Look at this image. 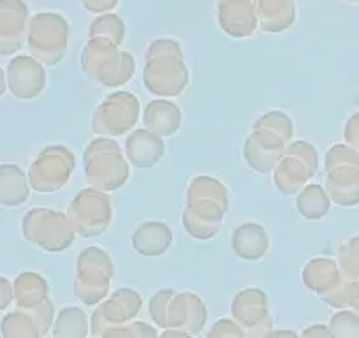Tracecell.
Instances as JSON below:
<instances>
[{"label":"cell","instance_id":"6da1fadb","mask_svg":"<svg viewBox=\"0 0 359 338\" xmlns=\"http://www.w3.org/2000/svg\"><path fill=\"white\" fill-rule=\"evenodd\" d=\"M143 81L148 92L161 97H175L187 88L189 71L176 41L157 39L148 46Z\"/></svg>","mask_w":359,"mask_h":338},{"label":"cell","instance_id":"7a4b0ae2","mask_svg":"<svg viewBox=\"0 0 359 338\" xmlns=\"http://www.w3.org/2000/svg\"><path fill=\"white\" fill-rule=\"evenodd\" d=\"M199 196L189 192V206L185 212V229L198 238H212L219 231V224L227 212V192L220 182L213 178H196L191 184Z\"/></svg>","mask_w":359,"mask_h":338},{"label":"cell","instance_id":"3957f363","mask_svg":"<svg viewBox=\"0 0 359 338\" xmlns=\"http://www.w3.org/2000/svg\"><path fill=\"white\" fill-rule=\"evenodd\" d=\"M81 67L88 78L104 87H120L134 74V58L120 51L118 44L102 37H90L81 53Z\"/></svg>","mask_w":359,"mask_h":338},{"label":"cell","instance_id":"277c9868","mask_svg":"<svg viewBox=\"0 0 359 338\" xmlns=\"http://www.w3.org/2000/svg\"><path fill=\"white\" fill-rule=\"evenodd\" d=\"M71 27L57 13H39L30 20L27 43L32 58L44 65H57L67 53Z\"/></svg>","mask_w":359,"mask_h":338},{"label":"cell","instance_id":"5b68a950","mask_svg":"<svg viewBox=\"0 0 359 338\" xmlns=\"http://www.w3.org/2000/svg\"><path fill=\"white\" fill-rule=\"evenodd\" d=\"M326 187L340 206L359 203V151L347 144H334L326 154Z\"/></svg>","mask_w":359,"mask_h":338},{"label":"cell","instance_id":"8992f818","mask_svg":"<svg viewBox=\"0 0 359 338\" xmlns=\"http://www.w3.org/2000/svg\"><path fill=\"white\" fill-rule=\"evenodd\" d=\"M85 171L90 184L102 191H115L129 178V165L111 140H97L86 148Z\"/></svg>","mask_w":359,"mask_h":338},{"label":"cell","instance_id":"52a82bcc","mask_svg":"<svg viewBox=\"0 0 359 338\" xmlns=\"http://www.w3.org/2000/svg\"><path fill=\"white\" fill-rule=\"evenodd\" d=\"M111 217L109 199L94 189H86L76 196L69 220H71L72 229H76L83 236H97L108 229Z\"/></svg>","mask_w":359,"mask_h":338},{"label":"cell","instance_id":"ba28073f","mask_svg":"<svg viewBox=\"0 0 359 338\" xmlns=\"http://www.w3.org/2000/svg\"><path fill=\"white\" fill-rule=\"evenodd\" d=\"M317 151L306 143H296L278 164L275 184L284 194H294L316 175Z\"/></svg>","mask_w":359,"mask_h":338},{"label":"cell","instance_id":"9c48e42d","mask_svg":"<svg viewBox=\"0 0 359 338\" xmlns=\"http://www.w3.org/2000/svg\"><path fill=\"white\" fill-rule=\"evenodd\" d=\"M140 113V104L136 97L127 92H118L109 95L108 101L102 102L94 115V133L106 136H118L133 129Z\"/></svg>","mask_w":359,"mask_h":338},{"label":"cell","instance_id":"30bf717a","mask_svg":"<svg viewBox=\"0 0 359 338\" xmlns=\"http://www.w3.org/2000/svg\"><path fill=\"white\" fill-rule=\"evenodd\" d=\"M74 155L64 147L48 148L32 165V187L37 191H58L71 178Z\"/></svg>","mask_w":359,"mask_h":338},{"label":"cell","instance_id":"8fae6325","mask_svg":"<svg viewBox=\"0 0 359 338\" xmlns=\"http://www.w3.org/2000/svg\"><path fill=\"white\" fill-rule=\"evenodd\" d=\"M29 32V8L23 0H0V55H13Z\"/></svg>","mask_w":359,"mask_h":338},{"label":"cell","instance_id":"7c38bea8","mask_svg":"<svg viewBox=\"0 0 359 338\" xmlns=\"http://www.w3.org/2000/svg\"><path fill=\"white\" fill-rule=\"evenodd\" d=\"M219 25L227 36L245 39L257 29V0H219Z\"/></svg>","mask_w":359,"mask_h":338},{"label":"cell","instance_id":"4fadbf2b","mask_svg":"<svg viewBox=\"0 0 359 338\" xmlns=\"http://www.w3.org/2000/svg\"><path fill=\"white\" fill-rule=\"evenodd\" d=\"M9 81L13 92L23 99L41 94L46 85V72L43 64L32 57H18L9 64Z\"/></svg>","mask_w":359,"mask_h":338},{"label":"cell","instance_id":"5bb4252c","mask_svg":"<svg viewBox=\"0 0 359 338\" xmlns=\"http://www.w3.org/2000/svg\"><path fill=\"white\" fill-rule=\"evenodd\" d=\"M257 22L262 32H284L296 22L294 0H257Z\"/></svg>","mask_w":359,"mask_h":338},{"label":"cell","instance_id":"9a60e30c","mask_svg":"<svg viewBox=\"0 0 359 338\" xmlns=\"http://www.w3.org/2000/svg\"><path fill=\"white\" fill-rule=\"evenodd\" d=\"M126 151L129 161L137 168H151L161 161L164 154V143L157 134L150 133L148 129L136 130L127 140Z\"/></svg>","mask_w":359,"mask_h":338},{"label":"cell","instance_id":"2e32d148","mask_svg":"<svg viewBox=\"0 0 359 338\" xmlns=\"http://www.w3.org/2000/svg\"><path fill=\"white\" fill-rule=\"evenodd\" d=\"M182 123V113L169 101H154L144 111V126L157 136H171Z\"/></svg>","mask_w":359,"mask_h":338},{"label":"cell","instance_id":"e0dca14e","mask_svg":"<svg viewBox=\"0 0 359 338\" xmlns=\"http://www.w3.org/2000/svg\"><path fill=\"white\" fill-rule=\"evenodd\" d=\"M172 234L169 227L162 222H144L134 233L133 243L141 256H161L171 245Z\"/></svg>","mask_w":359,"mask_h":338},{"label":"cell","instance_id":"ac0fdd59","mask_svg":"<svg viewBox=\"0 0 359 338\" xmlns=\"http://www.w3.org/2000/svg\"><path fill=\"white\" fill-rule=\"evenodd\" d=\"M268 234L257 224H243L233 233V248L243 259H259L268 250Z\"/></svg>","mask_w":359,"mask_h":338},{"label":"cell","instance_id":"d6986e66","mask_svg":"<svg viewBox=\"0 0 359 338\" xmlns=\"http://www.w3.org/2000/svg\"><path fill=\"white\" fill-rule=\"evenodd\" d=\"M298 210L305 219L319 220L330 212V198L320 185H309L299 194Z\"/></svg>","mask_w":359,"mask_h":338},{"label":"cell","instance_id":"ffe728a7","mask_svg":"<svg viewBox=\"0 0 359 338\" xmlns=\"http://www.w3.org/2000/svg\"><path fill=\"white\" fill-rule=\"evenodd\" d=\"M88 37H102L109 39L115 44H122L126 39V23L116 15H101L95 22H92L88 30Z\"/></svg>","mask_w":359,"mask_h":338},{"label":"cell","instance_id":"44dd1931","mask_svg":"<svg viewBox=\"0 0 359 338\" xmlns=\"http://www.w3.org/2000/svg\"><path fill=\"white\" fill-rule=\"evenodd\" d=\"M330 331L334 338H359V316L348 310L337 313L331 319Z\"/></svg>","mask_w":359,"mask_h":338},{"label":"cell","instance_id":"7402d4cb","mask_svg":"<svg viewBox=\"0 0 359 338\" xmlns=\"http://www.w3.org/2000/svg\"><path fill=\"white\" fill-rule=\"evenodd\" d=\"M340 266L341 273L348 278L358 280L359 277V236L351 238L344 247L340 248Z\"/></svg>","mask_w":359,"mask_h":338},{"label":"cell","instance_id":"603a6c76","mask_svg":"<svg viewBox=\"0 0 359 338\" xmlns=\"http://www.w3.org/2000/svg\"><path fill=\"white\" fill-rule=\"evenodd\" d=\"M83 8L94 15H108L118 6V0H81Z\"/></svg>","mask_w":359,"mask_h":338},{"label":"cell","instance_id":"cb8c5ba5","mask_svg":"<svg viewBox=\"0 0 359 338\" xmlns=\"http://www.w3.org/2000/svg\"><path fill=\"white\" fill-rule=\"evenodd\" d=\"M344 136L345 141H347L354 150L359 151V113L348 120L347 126H345Z\"/></svg>","mask_w":359,"mask_h":338},{"label":"cell","instance_id":"d4e9b609","mask_svg":"<svg viewBox=\"0 0 359 338\" xmlns=\"http://www.w3.org/2000/svg\"><path fill=\"white\" fill-rule=\"evenodd\" d=\"M303 338H334L331 331L324 326H313L303 333Z\"/></svg>","mask_w":359,"mask_h":338},{"label":"cell","instance_id":"484cf974","mask_svg":"<svg viewBox=\"0 0 359 338\" xmlns=\"http://www.w3.org/2000/svg\"><path fill=\"white\" fill-rule=\"evenodd\" d=\"M354 309H355V312H359V299H358V303L354 305Z\"/></svg>","mask_w":359,"mask_h":338},{"label":"cell","instance_id":"4316f807","mask_svg":"<svg viewBox=\"0 0 359 338\" xmlns=\"http://www.w3.org/2000/svg\"><path fill=\"white\" fill-rule=\"evenodd\" d=\"M348 2H359V0H348Z\"/></svg>","mask_w":359,"mask_h":338}]
</instances>
